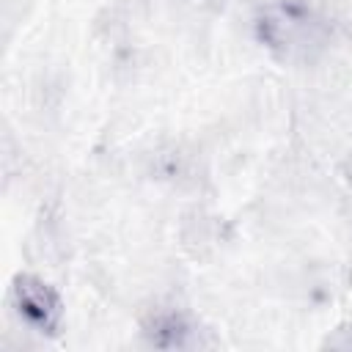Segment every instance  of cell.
I'll return each instance as SVG.
<instances>
[{"label":"cell","mask_w":352,"mask_h":352,"mask_svg":"<svg viewBox=\"0 0 352 352\" xmlns=\"http://www.w3.org/2000/svg\"><path fill=\"white\" fill-rule=\"evenodd\" d=\"M258 44L283 66L314 63L330 44V19L311 0H267L256 11Z\"/></svg>","instance_id":"1"},{"label":"cell","mask_w":352,"mask_h":352,"mask_svg":"<svg viewBox=\"0 0 352 352\" xmlns=\"http://www.w3.org/2000/svg\"><path fill=\"white\" fill-rule=\"evenodd\" d=\"M143 333H146L148 344H154L160 349H192V346L204 344L198 336V327L179 311H162V314L151 316Z\"/></svg>","instance_id":"3"},{"label":"cell","mask_w":352,"mask_h":352,"mask_svg":"<svg viewBox=\"0 0 352 352\" xmlns=\"http://www.w3.org/2000/svg\"><path fill=\"white\" fill-rule=\"evenodd\" d=\"M8 302L11 311L16 314V319L38 333V336H58L60 324H63V300L55 292V286H50L44 278L33 275V272H16L8 289Z\"/></svg>","instance_id":"2"}]
</instances>
